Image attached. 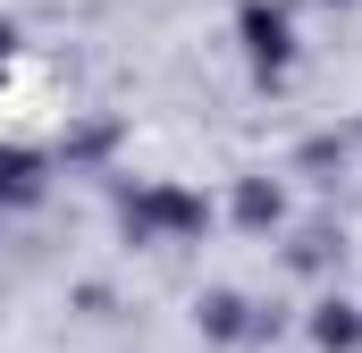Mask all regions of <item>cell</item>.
Listing matches in <instances>:
<instances>
[{
	"mask_svg": "<svg viewBox=\"0 0 362 353\" xmlns=\"http://www.w3.org/2000/svg\"><path fill=\"white\" fill-rule=\"evenodd\" d=\"M245 34H253V59H286V17H278V8H245Z\"/></svg>",
	"mask_w": 362,
	"mask_h": 353,
	"instance_id": "1",
	"label": "cell"
}]
</instances>
